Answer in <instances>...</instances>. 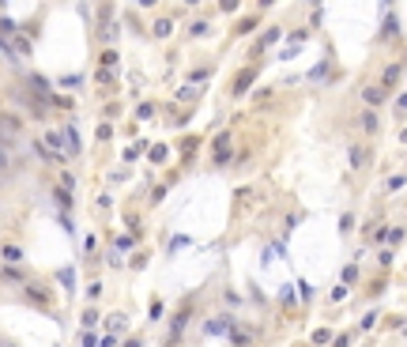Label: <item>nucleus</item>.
<instances>
[{"instance_id":"obj_1","label":"nucleus","mask_w":407,"mask_h":347,"mask_svg":"<svg viewBox=\"0 0 407 347\" xmlns=\"http://www.w3.org/2000/svg\"><path fill=\"white\" fill-rule=\"evenodd\" d=\"M366 162H369V151H366L362 144H354V147H351V166L358 170V166H366Z\"/></svg>"},{"instance_id":"obj_2","label":"nucleus","mask_w":407,"mask_h":347,"mask_svg":"<svg viewBox=\"0 0 407 347\" xmlns=\"http://www.w3.org/2000/svg\"><path fill=\"white\" fill-rule=\"evenodd\" d=\"M366 102H369V106L385 102V87H366Z\"/></svg>"},{"instance_id":"obj_3","label":"nucleus","mask_w":407,"mask_h":347,"mask_svg":"<svg viewBox=\"0 0 407 347\" xmlns=\"http://www.w3.org/2000/svg\"><path fill=\"white\" fill-rule=\"evenodd\" d=\"M64 144H68V155L79 151V136H76V129H64Z\"/></svg>"},{"instance_id":"obj_4","label":"nucleus","mask_w":407,"mask_h":347,"mask_svg":"<svg viewBox=\"0 0 407 347\" xmlns=\"http://www.w3.org/2000/svg\"><path fill=\"white\" fill-rule=\"evenodd\" d=\"M106 328H110V332H125V313H113V317L106 321Z\"/></svg>"},{"instance_id":"obj_5","label":"nucleus","mask_w":407,"mask_h":347,"mask_svg":"<svg viewBox=\"0 0 407 347\" xmlns=\"http://www.w3.org/2000/svg\"><path fill=\"white\" fill-rule=\"evenodd\" d=\"M362 129L366 132H377V114H373V110H366V114H362Z\"/></svg>"},{"instance_id":"obj_6","label":"nucleus","mask_w":407,"mask_h":347,"mask_svg":"<svg viewBox=\"0 0 407 347\" xmlns=\"http://www.w3.org/2000/svg\"><path fill=\"white\" fill-rule=\"evenodd\" d=\"M102 64H106V68H117V53H113V49H106V53H102Z\"/></svg>"},{"instance_id":"obj_7","label":"nucleus","mask_w":407,"mask_h":347,"mask_svg":"<svg viewBox=\"0 0 407 347\" xmlns=\"http://www.w3.org/2000/svg\"><path fill=\"white\" fill-rule=\"evenodd\" d=\"M4 257H8V260H19L23 253H19V246H4Z\"/></svg>"},{"instance_id":"obj_8","label":"nucleus","mask_w":407,"mask_h":347,"mask_svg":"<svg viewBox=\"0 0 407 347\" xmlns=\"http://www.w3.org/2000/svg\"><path fill=\"white\" fill-rule=\"evenodd\" d=\"M155 34H170V19H158L155 23Z\"/></svg>"},{"instance_id":"obj_9","label":"nucleus","mask_w":407,"mask_h":347,"mask_svg":"<svg viewBox=\"0 0 407 347\" xmlns=\"http://www.w3.org/2000/svg\"><path fill=\"white\" fill-rule=\"evenodd\" d=\"M396 79H400V68H396V64H392V68L385 72V83H396Z\"/></svg>"}]
</instances>
